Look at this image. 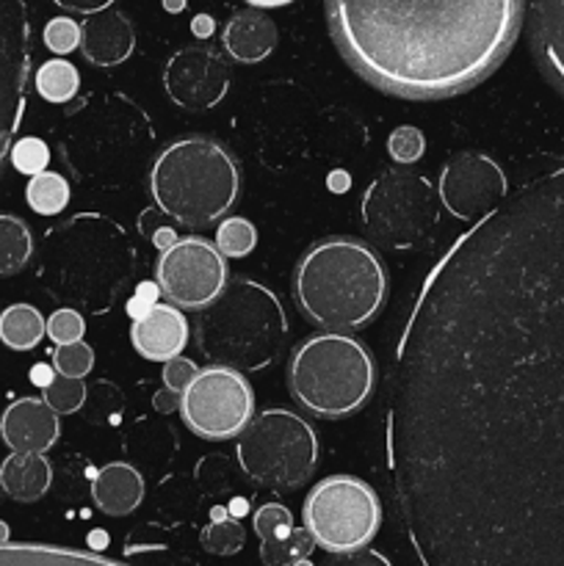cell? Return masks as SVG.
I'll return each instance as SVG.
<instances>
[{
	"label": "cell",
	"instance_id": "6da1fadb",
	"mask_svg": "<svg viewBox=\"0 0 564 566\" xmlns=\"http://www.w3.org/2000/svg\"><path fill=\"white\" fill-rule=\"evenodd\" d=\"M387 462L420 566H564V166L473 221L420 285Z\"/></svg>",
	"mask_w": 564,
	"mask_h": 566
},
{
	"label": "cell",
	"instance_id": "7a4b0ae2",
	"mask_svg": "<svg viewBox=\"0 0 564 566\" xmlns=\"http://www.w3.org/2000/svg\"><path fill=\"white\" fill-rule=\"evenodd\" d=\"M525 0H326L343 59L382 92L442 99L503 64Z\"/></svg>",
	"mask_w": 564,
	"mask_h": 566
},
{
	"label": "cell",
	"instance_id": "3957f363",
	"mask_svg": "<svg viewBox=\"0 0 564 566\" xmlns=\"http://www.w3.org/2000/svg\"><path fill=\"white\" fill-rule=\"evenodd\" d=\"M136 265V243L103 213H77L44 235L42 276L70 310L105 315L130 285Z\"/></svg>",
	"mask_w": 564,
	"mask_h": 566
},
{
	"label": "cell",
	"instance_id": "277c9868",
	"mask_svg": "<svg viewBox=\"0 0 564 566\" xmlns=\"http://www.w3.org/2000/svg\"><path fill=\"white\" fill-rule=\"evenodd\" d=\"M293 296L310 324L332 332L359 329L385 304V265L363 241L326 238L299 258Z\"/></svg>",
	"mask_w": 564,
	"mask_h": 566
},
{
	"label": "cell",
	"instance_id": "5b68a950",
	"mask_svg": "<svg viewBox=\"0 0 564 566\" xmlns=\"http://www.w3.org/2000/svg\"><path fill=\"white\" fill-rule=\"evenodd\" d=\"M155 144L153 122L125 94L86 97L66 116L61 149L83 186L116 188L136 177Z\"/></svg>",
	"mask_w": 564,
	"mask_h": 566
},
{
	"label": "cell",
	"instance_id": "8992f818",
	"mask_svg": "<svg viewBox=\"0 0 564 566\" xmlns=\"http://www.w3.org/2000/svg\"><path fill=\"white\" fill-rule=\"evenodd\" d=\"M197 346L219 368L254 374L274 363L288 340L280 298L260 282L236 276L197 313Z\"/></svg>",
	"mask_w": 564,
	"mask_h": 566
},
{
	"label": "cell",
	"instance_id": "52a82bcc",
	"mask_svg": "<svg viewBox=\"0 0 564 566\" xmlns=\"http://www.w3.org/2000/svg\"><path fill=\"white\" fill-rule=\"evenodd\" d=\"M155 208L182 227H205L236 205L241 175L232 155L213 138H177L149 169Z\"/></svg>",
	"mask_w": 564,
	"mask_h": 566
},
{
	"label": "cell",
	"instance_id": "ba28073f",
	"mask_svg": "<svg viewBox=\"0 0 564 566\" xmlns=\"http://www.w3.org/2000/svg\"><path fill=\"white\" fill-rule=\"evenodd\" d=\"M374 387V357L341 332L307 337L288 363V390L315 418H348L368 403Z\"/></svg>",
	"mask_w": 564,
	"mask_h": 566
},
{
	"label": "cell",
	"instance_id": "9c48e42d",
	"mask_svg": "<svg viewBox=\"0 0 564 566\" xmlns=\"http://www.w3.org/2000/svg\"><path fill=\"white\" fill-rule=\"evenodd\" d=\"M238 464L258 486L293 492L315 473L318 437L291 409H265L238 434Z\"/></svg>",
	"mask_w": 564,
	"mask_h": 566
},
{
	"label": "cell",
	"instance_id": "30bf717a",
	"mask_svg": "<svg viewBox=\"0 0 564 566\" xmlns=\"http://www.w3.org/2000/svg\"><path fill=\"white\" fill-rule=\"evenodd\" d=\"M363 224L387 249H412L431 235L440 221L437 188L418 171L387 169L365 188Z\"/></svg>",
	"mask_w": 564,
	"mask_h": 566
},
{
	"label": "cell",
	"instance_id": "8fae6325",
	"mask_svg": "<svg viewBox=\"0 0 564 566\" xmlns=\"http://www.w3.org/2000/svg\"><path fill=\"white\" fill-rule=\"evenodd\" d=\"M304 528L324 551H363L382 525L379 495L354 475H330L310 490L302 509Z\"/></svg>",
	"mask_w": 564,
	"mask_h": 566
},
{
	"label": "cell",
	"instance_id": "7c38bea8",
	"mask_svg": "<svg viewBox=\"0 0 564 566\" xmlns=\"http://www.w3.org/2000/svg\"><path fill=\"white\" fill-rule=\"evenodd\" d=\"M180 415L202 440H232L254 418V392L243 374L230 368H205L180 396Z\"/></svg>",
	"mask_w": 564,
	"mask_h": 566
},
{
	"label": "cell",
	"instance_id": "4fadbf2b",
	"mask_svg": "<svg viewBox=\"0 0 564 566\" xmlns=\"http://www.w3.org/2000/svg\"><path fill=\"white\" fill-rule=\"evenodd\" d=\"M31 53L28 0H0V169L25 116Z\"/></svg>",
	"mask_w": 564,
	"mask_h": 566
},
{
	"label": "cell",
	"instance_id": "5bb4252c",
	"mask_svg": "<svg viewBox=\"0 0 564 566\" xmlns=\"http://www.w3.org/2000/svg\"><path fill=\"white\" fill-rule=\"evenodd\" d=\"M155 285L177 310H202L224 291L227 263L216 243L205 238H180L164 249L155 263Z\"/></svg>",
	"mask_w": 564,
	"mask_h": 566
},
{
	"label": "cell",
	"instance_id": "9a60e30c",
	"mask_svg": "<svg viewBox=\"0 0 564 566\" xmlns=\"http://www.w3.org/2000/svg\"><path fill=\"white\" fill-rule=\"evenodd\" d=\"M509 197V182L501 166L484 153H457L442 166L437 199L462 221H479Z\"/></svg>",
	"mask_w": 564,
	"mask_h": 566
},
{
	"label": "cell",
	"instance_id": "2e32d148",
	"mask_svg": "<svg viewBox=\"0 0 564 566\" xmlns=\"http://www.w3.org/2000/svg\"><path fill=\"white\" fill-rule=\"evenodd\" d=\"M164 88L171 103L186 111H210L224 99L230 88V70L216 50L194 44L166 61Z\"/></svg>",
	"mask_w": 564,
	"mask_h": 566
},
{
	"label": "cell",
	"instance_id": "e0dca14e",
	"mask_svg": "<svg viewBox=\"0 0 564 566\" xmlns=\"http://www.w3.org/2000/svg\"><path fill=\"white\" fill-rule=\"evenodd\" d=\"M59 415L42 398H17L0 418V437L14 453H44L59 442Z\"/></svg>",
	"mask_w": 564,
	"mask_h": 566
},
{
	"label": "cell",
	"instance_id": "ac0fdd59",
	"mask_svg": "<svg viewBox=\"0 0 564 566\" xmlns=\"http://www.w3.org/2000/svg\"><path fill=\"white\" fill-rule=\"evenodd\" d=\"M525 22L536 64L564 94V0H529Z\"/></svg>",
	"mask_w": 564,
	"mask_h": 566
},
{
	"label": "cell",
	"instance_id": "d6986e66",
	"mask_svg": "<svg viewBox=\"0 0 564 566\" xmlns=\"http://www.w3.org/2000/svg\"><path fill=\"white\" fill-rule=\"evenodd\" d=\"M136 50V31L122 11L108 9L81 25V53L94 66H119Z\"/></svg>",
	"mask_w": 564,
	"mask_h": 566
},
{
	"label": "cell",
	"instance_id": "ffe728a7",
	"mask_svg": "<svg viewBox=\"0 0 564 566\" xmlns=\"http://www.w3.org/2000/svg\"><path fill=\"white\" fill-rule=\"evenodd\" d=\"M130 340L144 359L169 363V359L182 357V348L188 343V321L182 318V310L171 304H155L144 318L133 321Z\"/></svg>",
	"mask_w": 564,
	"mask_h": 566
},
{
	"label": "cell",
	"instance_id": "44dd1931",
	"mask_svg": "<svg viewBox=\"0 0 564 566\" xmlns=\"http://www.w3.org/2000/svg\"><path fill=\"white\" fill-rule=\"evenodd\" d=\"M221 44L236 64H260L276 48V25L263 11H238L221 28Z\"/></svg>",
	"mask_w": 564,
	"mask_h": 566
},
{
	"label": "cell",
	"instance_id": "7402d4cb",
	"mask_svg": "<svg viewBox=\"0 0 564 566\" xmlns=\"http://www.w3.org/2000/svg\"><path fill=\"white\" fill-rule=\"evenodd\" d=\"M92 501L108 517H125L144 501V479L133 464L111 462L94 473Z\"/></svg>",
	"mask_w": 564,
	"mask_h": 566
},
{
	"label": "cell",
	"instance_id": "603a6c76",
	"mask_svg": "<svg viewBox=\"0 0 564 566\" xmlns=\"http://www.w3.org/2000/svg\"><path fill=\"white\" fill-rule=\"evenodd\" d=\"M53 484V470L44 453H14L0 464V490L17 503H36Z\"/></svg>",
	"mask_w": 564,
	"mask_h": 566
},
{
	"label": "cell",
	"instance_id": "cb8c5ba5",
	"mask_svg": "<svg viewBox=\"0 0 564 566\" xmlns=\"http://www.w3.org/2000/svg\"><path fill=\"white\" fill-rule=\"evenodd\" d=\"M0 566H127L100 553L70 551L55 545H6L0 547Z\"/></svg>",
	"mask_w": 564,
	"mask_h": 566
},
{
	"label": "cell",
	"instance_id": "d4e9b609",
	"mask_svg": "<svg viewBox=\"0 0 564 566\" xmlns=\"http://www.w3.org/2000/svg\"><path fill=\"white\" fill-rule=\"evenodd\" d=\"M48 335V321L31 304H11L0 313V340L11 352H31Z\"/></svg>",
	"mask_w": 564,
	"mask_h": 566
},
{
	"label": "cell",
	"instance_id": "484cf974",
	"mask_svg": "<svg viewBox=\"0 0 564 566\" xmlns=\"http://www.w3.org/2000/svg\"><path fill=\"white\" fill-rule=\"evenodd\" d=\"M33 254V235L17 216H0V276L17 274Z\"/></svg>",
	"mask_w": 564,
	"mask_h": 566
},
{
	"label": "cell",
	"instance_id": "4316f807",
	"mask_svg": "<svg viewBox=\"0 0 564 566\" xmlns=\"http://www.w3.org/2000/svg\"><path fill=\"white\" fill-rule=\"evenodd\" d=\"M33 86H36L39 97L48 99V103H70L77 94V88H81V72L75 70V64L64 59L44 61L36 70V75H33Z\"/></svg>",
	"mask_w": 564,
	"mask_h": 566
},
{
	"label": "cell",
	"instance_id": "83f0119b",
	"mask_svg": "<svg viewBox=\"0 0 564 566\" xmlns=\"http://www.w3.org/2000/svg\"><path fill=\"white\" fill-rule=\"evenodd\" d=\"M70 197H72V188L64 175L42 171V175H33L31 180H28V188H25L28 208L39 216H59L61 210L70 205Z\"/></svg>",
	"mask_w": 564,
	"mask_h": 566
},
{
	"label": "cell",
	"instance_id": "f1b7e54d",
	"mask_svg": "<svg viewBox=\"0 0 564 566\" xmlns=\"http://www.w3.org/2000/svg\"><path fill=\"white\" fill-rule=\"evenodd\" d=\"M315 551V542L307 528H293L291 536L280 542H260V562L265 566H293L304 562Z\"/></svg>",
	"mask_w": 564,
	"mask_h": 566
},
{
	"label": "cell",
	"instance_id": "f546056e",
	"mask_svg": "<svg viewBox=\"0 0 564 566\" xmlns=\"http://www.w3.org/2000/svg\"><path fill=\"white\" fill-rule=\"evenodd\" d=\"M254 247H258V230L249 219L232 216L221 221L216 230V249L221 258H247Z\"/></svg>",
	"mask_w": 564,
	"mask_h": 566
},
{
	"label": "cell",
	"instance_id": "4dcf8cb0",
	"mask_svg": "<svg viewBox=\"0 0 564 566\" xmlns=\"http://www.w3.org/2000/svg\"><path fill=\"white\" fill-rule=\"evenodd\" d=\"M243 542H247V531L230 514L221 520H213L202 531V547L208 553H213V556H236V553L243 551Z\"/></svg>",
	"mask_w": 564,
	"mask_h": 566
},
{
	"label": "cell",
	"instance_id": "1f68e13d",
	"mask_svg": "<svg viewBox=\"0 0 564 566\" xmlns=\"http://www.w3.org/2000/svg\"><path fill=\"white\" fill-rule=\"evenodd\" d=\"M86 390L83 379H64V376L55 374V379L44 387L42 401L53 409L55 415H72L81 412L83 403H86Z\"/></svg>",
	"mask_w": 564,
	"mask_h": 566
},
{
	"label": "cell",
	"instance_id": "d6a6232c",
	"mask_svg": "<svg viewBox=\"0 0 564 566\" xmlns=\"http://www.w3.org/2000/svg\"><path fill=\"white\" fill-rule=\"evenodd\" d=\"M53 370L64 379H86L94 370V348L88 343H66L53 348Z\"/></svg>",
	"mask_w": 564,
	"mask_h": 566
},
{
	"label": "cell",
	"instance_id": "836d02e7",
	"mask_svg": "<svg viewBox=\"0 0 564 566\" xmlns=\"http://www.w3.org/2000/svg\"><path fill=\"white\" fill-rule=\"evenodd\" d=\"M83 407H86V420H92V423H114L125 409V396L108 381H100V385H94V390H86Z\"/></svg>",
	"mask_w": 564,
	"mask_h": 566
},
{
	"label": "cell",
	"instance_id": "e575fe53",
	"mask_svg": "<svg viewBox=\"0 0 564 566\" xmlns=\"http://www.w3.org/2000/svg\"><path fill=\"white\" fill-rule=\"evenodd\" d=\"M252 528L260 542H280L293 534V514L282 503H265L252 514Z\"/></svg>",
	"mask_w": 564,
	"mask_h": 566
},
{
	"label": "cell",
	"instance_id": "d590c367",
	"mask_svg": "<svg viewBox=\"0 0 564 566\" xmlns=\"http://www.w3.org/2000/svg\"><path fill=\"white\" fill-rule=\"evenodd\" d=\"M9 158L20 175H31V177L42 175V171H48V164H50V147L42 142V138L25 136L20 138V142L11 144Z\"/></svg>",
	"mask_w": 564,
	"mask_h": 566
},
{
	"label": "cell",
	"instance_id": "8d00e7d4",
	"mask_svg": "<svg viewBox=\"0 0 564 566\" xmlns=\"http://www.w3.org/2000/svg\"><path fill=\"white\" fill-rule=\"evenodd\" d=\"M387 153H390V158L396 160V164H415V160L424 158L426 153L424 133L412 125L396 127V130L390 133V138H387Z\"/></svg>",
	"mask_w": 564,
	"mask_h": 566
},
{
	"label": "cell",
	"instance_id": "74e56055",
	"mask_svg": "<svg viewBox=\"0 0 564 566\" xmlns=\"http://www.w3.org/2000/svg\"><path fill=\"white\" fill-rule=\"evenodd\" d=\"M48 335L55 346H66V343H77L86 335V321L77 310L59 307L48 318Z\"/></svg>",
	"mask_w": 564,
	"mask_h": 566
},
{
	"label": "cell",
	"instance_id": "f35d334b",
	"mask_svg": "<svg viewBox=\"0 0 564 566\" xmlns=\"http://www.w3.org/2000/svg\"><path fill=\"white\" fill-rule=\"evenodd\" d=\"M44 44L59 55L72 53L75 48H81V25L70 17H55L44 28Z\"/></svg>",
	"mask_w": 564,
	"mask_h": 566
},
{
	"label": "cell",
	"instance_id": "ab89813d",
	"mask_svg": "<svg viewBox=\"0 0 564 566\" xmlns=\"http://www.w3.org/2000/svg\"><path fill=\"white\" fill-rule=\"evenodd\" d=\"M199 368L186 357H175L169 363H164V390L182 396V392L191 387V381L197 379Z\"/></svg>",
	"mask_w": 564,
	"mask_h": 566
},
{
	"label": "cell",
	"instance_id": "60d3db41",
	"mask_svg": "<svg viewBox=\"0 0 564 566\" xmlns=\"http://www.w3.org/2000/svg\"><path fill=\"white\" fill-rule=\"evenodd\" d=\"M330 566H393L387 562L382 553L376 551H352V553H341V556H335L330 562Z\"/></svg>",
	"mask_w": 564,
	"mask_h": 566
},
{
	"label": "cell",
	"instance_id": "b9f144b4",
	"mask_svg": "<svg viewBox=\"0 0 564 566\" xmlns=\"http://www.w3.org/2000/svg\"><path fill=\"white\" fill-rule=\"evenodd\" d=\"M53 3L59 6V9L72 11V14L94 17L100 14V11H108L116 0H53Z\"/></svg>",
	"mask_w": 564,
	"mask_h": 566
},
{
	"label": "cell",
	"instance_id": "7bdbcfd3",
	"mask_svg": "<svg viewBox=\"0 0 564 566\" xmlns=\"http://www.w3.org/2000/svg\"><path fill=\"white\" fill-rule=\"evenodd\" d=\"M158 285H144L142 291H138V296L133 298L130 302V307H127V313L133 315V321H138V318H144V315L149 313V310L155 307V296H158Z\"/></svg>",
	"mask_w": 564,
	"mask_h": 566
},
{
	"label": "cell",
	"instance_id": "ee69618b",
	"mask_svg": "<svg viewBox=\"0 0 564 566\" xmlns=\"http://www.w3.org/2000/svg\"><path fill=\"white\" fill-rule=\"evenodd\" d=\"M155 409L158 412H171V409H180V396H175V392L169 390H160L158 396H155Z\"/></svg>",
	"mask_w": 564,
	"mask_h": 566
},
{
	"label": "cell",
	"instance_id": "f6af8a7d",
	"mask_svg": "<svg viewBox=\"0 0 564 566\" xmlns=\"http://www.w3.org/2000/svg\"><path fill=\"white\" fill-rule=\"evenodd\" d=\"M53 379H55V370L50 368V365H33V370H31L33 385H39L44 390V387H48Z\"/></svg>",
	"mask_w": 564,
	"mask_h": 566
},
{
	"label": "cell",
	"instance_id": "bcb514c9",
	"mask_svg": "<svg viewBox=\"0 0 564 566\" xmlns=\"http://www.w3.org/2000/svg\"><path fill=\"white\" fill-rule=\"evenodd\" d=\"M247 3L254 6V9H280V6L293 3V0H247Z\"/></svg>",
	"mask_w": 564,
	"mask_h": 566
},
{
	"label": "cell",
	"instance_id": "7dc6e473",
	"mask_svg": "<svg viewBox=\"0 0 564 566\" xmlns=\"http://www.w3.org/2000/svg\"><path fill=\"white\" fill-rule=\"evenodd\" d=\"M9 539H11V531H9V525H6L3 520H0V547H6V545H9Z\"/></svg>",
	"mask_w": 564,
	"mask_h": 566
},
{
	"label": "cell",
	"instance_id": "c3c4849f",
	"mask_svg": "<svg viewBox=\"0 0 564 566\" xmlns=\"http://www.w3.org/2000/svg\"><path fill=\"white\" fill-rule=\"evenodd\" d=\"M293 566H315L313 562H307V558H304V562H296Z\"/></svg>",
	"mask_w": 564,
	"mask_h": 566
}]
</instances>
